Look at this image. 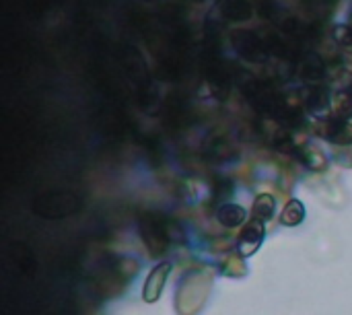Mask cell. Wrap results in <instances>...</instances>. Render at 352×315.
<instances>
[{"instance_id": "1", "label": "cell", "mask_w": 352, "mask_h": 315, "mask_svg": "<svg viewBox=\"0 0 352 315\" xmlns=\"http://www.w3.org/2000/svg\"><path fill=\"white\" fill-rule=\"evenodd\" d=\"M140 235L144 239V246L148 254L161 256L167 250V231L163 227V221L159 217H144L140 223Z\"/></svg>"}, {"instance_id": "2", "label": "cell", "mask_w": 352, "mask_h": 315, "mask_svg": "<svg viewBox=\"0 0 352 315\" xmlns=\"http://www.w3.org/2000/svg\"><path fill=\"white\" fill-rule=\"evenodd\" d=\"M262 241H264V223L262 221H256V219H250L248 225L243 227L241 235H239V241H237L239 254L243 258L256 254L260 250Z\"/></svg>"}, {"instance_id": "3", "label": "cell", "mask_w": 352, "mask_h": 315, "mask_svg": "<svg viewBox=\"0 0 352 315\" xmlns=\"http://www.w3.org/2000/svg\"><path fill=\"white\" fill-rule=\"evenodd\" d=\"M171 272V264L169 262H161L159 266L153 268V272L148 274L146 283H144V301L155 303L161 297V291L167 283V276Z\"/></svg>"}, {"instance_id": "4", "label": "cell", "mask_w": 352, "mask_h": 315, "mask_svg": "<svg viewBox=\"0 0 352 315\" xmlns=\"http://www.w3.org/2000/svg\"><path fill=\"white\" fill-rule=\"evenodd\" d=\"M245 219H248V213H245V208L239 206V204H223V206L217 210V221H219L223 227H229V229H231V227L243 225Z\"/></svg>"}, {"instance_id": "5", "label": "cell", "mask_w": 352, "mask_h": 315, "mask_svg": "<svg viewBox=\"0 0 352 315\" xmlns=\"http://www.w3.org/2000/svg\"><path fill=\"white\" fill-rule=\"evenodd\" d=\"M276 210V204H274V198L270 194H260L256 200H254V206H252V219L256 221H262L266 223Z\"/></svg>"}, {"instance_id": "6", "label": "cell", "mask_w": 352, "mask_h": 315, "mask_svg": "<svg viewBox=\"0 0 352 315\" xmlns=\"http://www.w3.org/2000/svg\"><path fill=\"white\" fill-rule=\"evenodd\" d=\"M305 219V206L301 200H291L287 202L283 215H280V223L287 225V227H297L299 223H303Z\"/></svg>"}, {"instance_id": "7", "label": "cell", "mask_w": 352, "mask_h": 315, "mask_svg": "<svg viewBox=\"0 0 352 315\" xmlns=\"http://www.w3.org/2000/svg\"><path fill=\"white\" fill-rule=\"evenodd\" d=\"M221 4L227 6V10L223 12L225 19L241 21V19H250V14H252V6L245 0H223Z\"/></svg>"}, {"instance_id": "8", "label": "cell", "mask_w": 352, "mask_h": 315, "mask_svg": "<svg viewBox=\"0 0 352 315\" xmlns=\"http://www.w3.org/2000/svg\"><path fill=\"white\" fill-rule=\"evenodd\" d=\"M303 10L314 19H324V17L332 14V2L330 0H305Z\"/></svg>"}, {"instance_id": "9", "label": "cell", "mask_w": 352, "mask_h": 315, "mask_svg": "<svg viewBox=\"0 0 352 315\" xmlns=\"http://www.w3.org/2000/svg\"><path fill=\"white\" fill-rule=\"evenodd\" d=\"M307 105L316 113L326 111L330 107V95H328V91L326 89H314L311 95H309V99H307Z\"/></svg>"}, {"instance_id": "10", "label": "cell", "mask_w": 352, "mask_h": 315, "mask_svg": "<svg viewBox=\"0 0 352 315\" xmlns=\"http://www.w3.org/2000/svg\"><path fill=\"white\" fill-rule=\"evenodd\" d=\"M303 76L309 78V80H318L324 76V62L316 56H309L305 62H303Z\"/></svg>"}, {"instance_id": "11", "label": "cell", "mask_w": 352, "mask_h": 315, "mask_svg": "<svg viewBox=\"0 0 352 315\" xmlns=\"http://www.w3.org/2000/svg\"><path fill=\"white\" fill-rule=\"evenodd\" d=\"M303 161H305L311 169H324V167L328 165L326 155H322L318 149H309V151L303 155Z\"/></svg>"}, {"instance_id": "12", "label": "cell", "mask_w": 352, "mask_h": 315, "mask_svg": "<svg viewBox=\"0 0 352 315\" xmlns=\"http://www.w3.org/2000/svg\"><path fill=\"white\" fill-rule=\"evenodd\" d=\"M336 35L340 37L342 43L352 45V21L351 25H340V27H336Z\"/></svg>"}, {"instance_id": "13", "label": "cell", "mask_w": 352, "mask_h": 315, "mask_svg": "<svg viewBox=\"0 0 352 315\" xmlns=\"http://www.w3.org/2000/svg\"><path fill=\"white\" fill-rule=\"evenodd\" d=\"M349 95H351V99H352V83H351V87H349Z\"/></svg>"}]
</instances>
